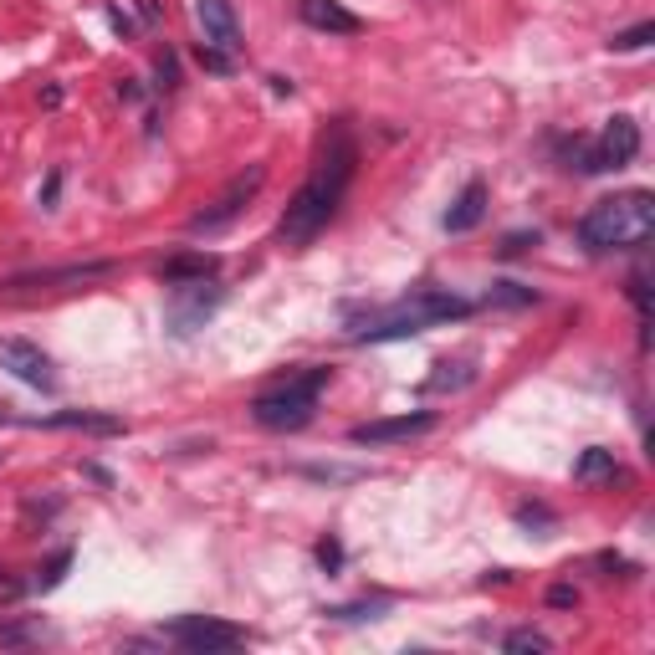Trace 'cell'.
Listing matches in <instances>:
<instances>
[{"label":"cell","instance_id":"6da1fadb","mask_svg":"<svg viewBox=\"0 0 655 655\" xmlns=\"http://www.w3.org/2000/svg\"><path fill=\"white\" fill-rule=\"evenodd\" d=\"M354 164H359L354 139H348L343 123H333L328 134H323V144H318L313 174L302 180V190H297V195L287 200V210H282V226H277L282 246L302 251V246H308V241L333 221L338 205H343V195H348V180H354Z\"/></svg>","mask_w":655,"mask_h":655},{"label":"cell","instance_id":"7a4b0ae2","mask_svg":"<svg viewBox=\"0 0 655 655\" xmlns=\"http://www.w3.org/2000/svg\"><path fill=\"white\" fill-rule=\"evenodd\" d=\"M655 236V195L650 190H620L604 195L579 215V246L589 256L604 251H635Z\"/></svg>","mask_w":655,"mask_h":655},{"label":"cell","instance_id":"3957f363","mask_svg":"<svg viewBox=\"0 0 655 655\" xmlns=\"http://www.w3.org/2000/svg\"><path fill=\"white\" fill-rule=\"evenodd\" d=\"M461 318H471V302L466 297L420 287L415 297H405V302H395V308L364 318L354 328V343H389V338H410V333H425L435 323H461Z\"/></svg>","mask_w":655,"mask_h":655},{"label":"cell","instance_id":"277c9868","mask_svg":"<svg viewBox=\"0 0 655 655\" xmlns=\"http://www.w3.org/2000/svg\"><path fill=\"white\" fill-rule=\"evenodd\" d=\"M328 379H333V369H302V374L282 379L277 389L251 400V420L261 430H302L318 415V395L328 389Z\"/></svg>","mask_w":655,"mask_h":655},{"label":"cell","instance_id":"5b68a950","mask_svg":"<svg viewBox=\"0 0 655 655\" xmlns=\"http://www.w3.org/2000/svg\"><path fill=\"white\" fill-rule=\"evenodd\" d=\"M640 154V123L630 118V113H615L604 123V134L584 149V159H579V169L584 174H604V169H625L630 159Z\"/></svg>","mask_w":655,"mask_h":655},{"label":"cell","instance_id":"8992f818","mask_svg":"<svg viewBox=\"0 0 655 655\" xmlns=\"http://www.w3.org/2000/svg\"><path fill=\"white\" fill-rule=\"evenodd\" d=\"M261 185H267V164H251L246 174H236V180L221 190V200H215V205H205L200 215H190V231L195 236H210V231H226L231 221H236V215L256 200V190Z\"/></svg>","mask_w":655,"mask_h":655},{"label":"cell","instance_id":"52a82bcc","mask_svg":"<svg viewBox=\"0 0 655 655\" xmlns=\"http://www.w3.org/2000/svg\"><path fill=\"white\" fill-rule=\"evenodd\" d=\"M164 635L180 640V645L195 650V655H215V650L246 645V630H241V625H226V620H215V615H180V620L164 625Z\"/></svg>","mask_w":655,"mask_h":655},{"label":"cell","instance_id":"ba28073f","mask_svg":"<svg viewBox=\"0 0 655 655\" xmlns=\"http://www.w3.org/2000/svg\"><path fill=\"white\" fill-rule=\"evenodd\" d=\"M221 308V287H205V282H180L169 297V328L190 338L195 328H205V318Z\"/></svg>","mask_w":655,"mask_h":655},{"label":"cell","instance_id":"9c48e42d","mask_svg":"<svg viewBox=\"0 0 655 655\" xmlns=\"http://www.w3.org/2000/svg\"><path fill=\"white\" fill-rule=\"evenodd\" d=\"M435 430V415L430 410H405V415H389V420H369V425H354L348 441L354 446H395V441H415V435Z\"/></svg>","mask_w":655,"mask_h":655},{"label":"cell","instance_id":"30bf717a","mask_svg":"<svg viewBox=\"0 0 655 655\" xmlns=\"http://www.w3.org/2000/svg\"><path fill=\"white\" fill-rule=\"evenodd\" d=\"M0 369L16 374L21 384L31 389H57V374H52V359L41 354L31 338H0Z\"/></svg>","mask_w":655,"mask_h":655},{"label":"cell","instance_id":"8fae6325","mask_svg":"<svg viewBox=\"0 0 655 655\" xmlns=\"http://www.w3.org/2000/svg\"><path fill=\"white\" fill-rule=\"evenodd\" d=\"M195 21L205 31V47L236 57L241 52V21H236V6L231 0H195Z\"/></svg>","mask_w":655,"mask_h":655},{"label":"cell","instance_id":"7c38bea8","mask_svg":"<svg viewBox=\"0 0 655 655\" xmlns=\"http://www.w3.org/2000/svg\"><path fill=\"white\" fill-rule=\"evenodd\" d=\"M113 272V261H82V267H57V272H21L11 282H0V292H26V287H82V282H98Z\"/></svg>","mask_w":655,"mask_h":655},{"label":"cell","instance_id":"4fadbf2b","mask_svg":"<svg viewBox=\"0 0 655 655\" xmlns=\"http://www.w3.org/2000/svg\"><path fill=\"white\" fill-rule=\"evenodd\" d=\"M297 16L313 31H328V36H359L364 31V21L348 6H338V0H297Z\"/></svg>","mask_w":655,"mask_h":655},{"label":"cell","instance_id":"5bb4252c","mask_svg":"<svg viewBox=\"0 0 655 655\" xmlns=\"http://www.w3.org/2000/svg\"><path fill=\"white\" fill-rule=\"evenodd\" d=\"M482 221H487V185L471 180V185L456 195V205L446 210V231H451V236H466V231H476Z\"/></svg>","mask_w":655,"mask_h":655},{"label":"cell","instance_id":"9a60e30c","mask_svg":"<svg viewBox=\"0 0 655 655\" xmlns=\"http://www.w3.org/2000/svg\"><path fill=\"white\" fill-rule=\"evenodd\" d=\"M31 425H47V430H87V435H123V420H118V415H103V410H62V415L31 420Z\"/></svg>","mask_w":655,"mask_h":655},{"label":"cell","instance_id":"2e32d148","mask_svg":"<svg viewBox=\"0 0 655 655\" xmlns=\"http://www.w3.org/2000/svg\"><path fill=\"white\" fill-rule=\"evenodd\" d=\"M615 476H620V461H615V451H604V446H589L574 461V482L579 487H609Z\"/></svg>","mask_w":655,"mask_h":655},{"label":"cell","instance_id":"e0dca14e","mask_svg":"<svg viewBox=\"0 0 655 655\" xmlns=\"http://www.w3.org/2000/svg\"><path fill=\"white\" fill-rule=\"evenodd\" d=\"M215 267H221L215 256H205V251H190V256H174V261H164V267H159V282H164V287H180V282H205V277H215Z\"/></svg>","mask_w":655,"mask_h":655},{"label":"cell","instance_id":"ac0fdd59","mask_svg":"<svg viewBox=\"0 0 655 655\" xmlns=\"http://www.w3.org/2000/svg\"><path fill=\"white\" fill-rule=\"evenodd\" d=\"M487 302H502V308H528V302H538L533 287H517V282H492Z\"/></svg>","mask_w":655,"mask_h":655},{"label":"cell","instance_id":"d6986e66","mask_svg":"<svg viewBox=\"0 0 655 655\" xmlns=\"http://www.w3.org/2000/svg\"><path fill=\"white\" fill-rule=\"evenodd\" d=\"M389 609V599H369V604H333V609H323L328 620H374V615H384Z\"/></svg>","mask_w":655,"mask_h":655},{"label":"cell","instance_id":"ffe728a7","mask_svg":"<svg viewBox=\"0 0 655 655\" xmlns=\"http://www.w3.org/2000/svg\"><path fill=\"white\" fill-rule=\"evenodd\" d=\"M461 384H471L466 364H435V374L425 379V389H461Z\"/></svg>","mask_w":655,"mask_h":655},{"label":"cell","instance_id":"44dd1931","mask_svg":"<svg viewBox=\"0 0 655 655\" xmlns=\"http://www.w3.org/2000/svg\"><path fill=\"white\" fill-rule=\"evenodd\" d=\"M67 569H72V548H62V553H57V558H52V563H47V569H41L31 584H36V589H57V584L67 579Z\"/></svg>","mask_w":655,"mask_h":655},{"label":"cell","instance_id":"7402d4cb","mask_svg":"<svg viewBox=\"0 0 655 655\" xmlns=\"http://www.w3.org/2000/svg\"><path fill=\"white\" fill-rule=\"evenodd\" d=\"M650 36H655V26H650V21H640V26H630V31H620L615 41H609V52H640Z\"/></svg>","mask_w":655,"mask_h":655},{"label":"cell","instance_id":"603a6c76","mask_svg":"<svg viewBox=\"0 0 655 655\" xmlns=\"http://www.w3.org/2000/svg\"><path fill=\"white\" fill-rule=\"evenodd\" d=\"M502 645H507V650H553V640H548L543 630H512Z\"/></svg>","mask_w":655,"mask_h":655},{"label":"cell","instance_id":"cb8c5ba5","mask_svg":"<svg viewBox=\"0 0 655 655\" xmlns=\"http://www.w3.org/2000/svg\"><path fill=\"white\" fill-rule=\"evenodd\" d=\"M517 522L522 528H553V512L548 507H517Z\"/></svg>","mask_w":655,"mask_h":655},{"label":"cell","instance_id":"d4e9b609","mask_svg":"<svg viewBox=\"0 0 655 655\" xmlns=\"http://www.w3.org/2000/svg\"><path fill=\"white\" fill-rule=\"evenodd\" d=\"M200 62H205L210 72H231V57H226V52H215V47H205V41H200Z\"/></svg>","mask_w":655,"mask_h":655},{"label":"cell","instance_id":"484cf974","mask_svg":"<svg viewBox=\"0 0 655 655\" xmlns=\"http://www.w3.org/2000/svg\"><path fill=\"white\" fill-rule=\"evenodd\" d=\"M528 246H538V231H533V236H528V231L507 236V241H502V256H517V251H528Z\"/></svg>","mask_w":655,"mask_h":655},{"label":"cell","instance_id":"4316f807","mask_svg":"<svg viewBox=\"0 0 655 655\" xmlns=\"http://www.w3.org/2000/svg\"><path fill=\"white\" fill-rule=\"evenodd\" d=\"M548 604L569 609V604H579V589H569V584H553V589H548Z\"/></svg>","mask_w":655,"mask_h":655},{"label":"cell","instance_id":"83f0119b","mask_svg":"<svg viewBox=\"0 0 655 655\" xmlns=\"http://www.w3.org/2000/svg\"><path fill=\"white\" fill-rule=\"evenodd\" d=\"M318 558H323V569H338V563H343V548L328 538V543H318Z\"/></svg>","mask_w":655,"mask_h":655},{"label":"cell","instance_id":"f1b7e54d","mask_svg":"<svg viewBox=\"0 0 655 655\" xmlns=\"http://www.w3.org/2000/svg\"><path fill=\"white\" fill-rule=\"evenodd\" d=\"M57 190H62V174L52 169V174H47V190H41V205H57Z\"/></svg>","mask_w":655,"mask_h":655}]
</instances>
